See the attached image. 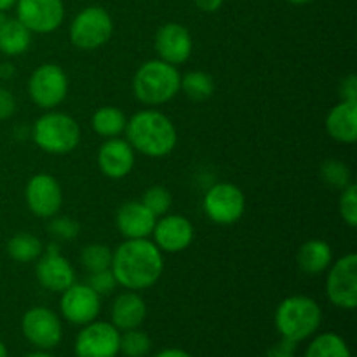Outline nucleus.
I'll use <instances>...</instances> for the list:
<instances>
[{"label":"nucleus","mask_w":357,"mask_h":357,"mask_svg":"<svg viewBox=\"0 0 357 357\" xmlns=\"http://www.w3.org/2000/svg\"><path fill=\"white\" fill-rule=\"evenodd\" d=\"M110 271L117 284L129 291L149 289L164 272L162 251L150 239H126L112 255Z\"/></svg>","instance_id":"1"},{"label":"nucleus","mask_w":357,"mask_h":357,"mask_svg":"<svg viewBox=\"0 0 357 357\" xmlns=\"http://www.w3.org/2000/svg\"><path fill=\"white\" fill-rule=\"evenodd\" d=\"M126 139L142 155L160 159L176 149L178 132L166 114L153 108L136 112L126 124Z\"/></svg>","instance_id":"2"},{"label":"nucleus","mask_w":357,"mask_h":357,"mask_svg":"<svg viewBox=\"0 0 357 357\" xmlns=\"http://www.w3.org/2000/svg\"><path fill=\"white\" fill-rule=\"evenodd\" d=\"M181 73L176 66L150 59L145 61L132 77V93L146 107H160L180 93Z\"/></svg>","instance_id":"3"},{"label":"nucleus","mask_w":357,"mask_h":357,"mask_svg":"<svg viewBox=\"0 0 357 357\" xmlns=\"http://www.w3.org/2000/svg\"><path fill=\"white\" fill-rule=\"evenodd\" d=\"M321 321H323V310L319 303L305 295H293L284 298L278 305L274 316L279 335L295 344L316 335Z\"/></svg>","instance_id":"4"},{"label":"nucleus","mask_w":357,"mask_h":357,"mask_svg":"<svg viewBox=\"0 0 357 357\" xmlns=\"http://www.w3.org/2000/svg\"><path fill=\"white\" fill-rule=\"evenodd\" d=\"M35 145L51 155L72 153L80 143V126L65 112L47 110L35 121L30 131Z\"/></svg>","instance_id":"5"},{"label":"nucleus","mask_w":357,"mask_h":357,"mask_svg":"<svg viewBox=\"0 0 357 357\" xmlns=\"http://www.w3.org/2000/svg\"><path fill=\"white\" fill-rule=\"evenodd\" d=\"M114 33V20L100 6L84 7L70 23V42L80 51H96L103 47Z\"/></svg>","instance_id":"6"},{"label":"nucleus","mask_w":357,"mask_h":357,"mask_svg":"<svg viewBox=\"0 0 357 357\" xmlns=\"http://www.w3.org/2000/svg\"><path fill=\"white\" fill-rule=\"evenodd\" d=\"M30 100L42 110H54L68 96V75L56 63H44L28 79Z\"/></svg>","instance_id":"7"},{"label":"nucleus","mask_w":357,"mask_h":357,"mask_svg":"<svg viewBox=\"0 0 357 357\" xmlns=\"http://www.w3.org/2000/svg\"><path fill=\"white\" fill-rule=\"evenodd\" d=\"M202 209L216 225H234L246 211V197L237 185L222 181L208 188L202 201Z\"/></svg>","instance_id":"8"},{"label":"nucleus","mask_w":357,"mask_h":357,"mask_svg":"<svg viewBox=\"0 0 357 357\" xmlns=\"http://www.w3.org/2000/svg\"><path fill=\"white\" fill-rule=\"evenodd\" d=\"M326 296L330 303L342 310L357 307V255L347 253L328 268Z\"/></svg>","instance_id":"9"},{"label":"nucleus","mask_w":357,"mask_h":357,"mask_svg":"<svg viewBox=\"0 0 357 357\" xmlns=\"http://www.w3.org/2000/svg\"><path fill=\"white\" fill-rule=\"evenodd\" d=\"M14 7L16 20H20L31 33H52L65 21L63 0H17Z\"/></svg>","instance_id":"10"},{"label":"nucleus","mask_w":357,"mask_h":357,"mask_svg":"<svg viewBox=\"0 0 357 357\" xmlns=\"http://www.w3.org/2000/svg\"><path fill=\"white\" fill-rule=\"evenodd\" d=\"M21 330L24 338L40 351L58 347L63 338L61 319L47 307H33L26 310L21 319Z\"/></svg>","instance_id":"11"},{"label":"nucleus","mask_w":357,"mask_h":357,"mask_svg":"<svg viewBox=\"0 0 357 357\" xmlns=\"http://www.w3.org/2000/svg\"><path fill=\"white\" fill-rule=\"evenodd\" d=\"M77 357H117L121 352V331L112 323L93 321L75 338Z\"/></svg>","instance_id":"12"},{"label":"nucleus","mask_w":357,"mask_h":357,"mask_svg":"<svg viewBox=\"0 0 357 357\" xmlns=\"http://www.w3.org/2000/svg\"><path fill=\"white\" fill-rule=\"evenodd\" d=\"M59 310L65 321L77 326H86L100 316L101 296L86 282H73L61 293Z\"/></svg>","instance_id":"13"},{"label":"nucleus","mask_w":357,"mask_h":357,"mask_svg":"<svg viewBox=\"0 0 357 357\" xmlns=\"http://www.w3.org/2000/svg\"><path fill=\"white\" fill-rule=\"evenodd\" d=\"M35 275L42 288L52 293H63L75 282V268L61 255V248L56 243L44 248L37 258Z\"/></svg>","instance_id":"14"},{"label":"nucleus","mask_w":357,"mask_h":357,"mask_svg":"<svg viewBox=\"0 0 357 357\" xmlns=\"http://www.w3.org/2000/svg\"><path fill=\"white\" fill-rule=\"evenodd\" d=\"M26 206L38 218H52L63 206V190L59 181L49 173H38L28 180L24 188Z\"/></svg>","instance_id":"15"},{"label":"nucleus","mask_w":357,"mask_h":357,"mask_svg":"<svg viewBox=\"0 0 357 357\" xmlns=\"http://www.w3.org/2000/svg\"><path fill=\"white\" fill-rule=\"evenodd\" d=\"M152 236L153 244L162 253H181L190 248L195 229L187 216L164 215L157 218Z\"/></svg>","instance_id":"16"},{"label":"nucleus","mask_w":357,"mask_h":357,"mask_svg":"<svg viewBox=\"0 0 357 357\" xmlns=\"http://www.w3.org/2000/svg\"><path fill=\"white\" fill-rule=\"evenodd\" d=\"M153 45H155V52L159 59L173 66H178L190 59L194 40H192L188 28H185L183 24L166 23L157 30Z\"/></svg>","instance_id":"17"},{"label":"nucleus","mask_w":357,"mask_h":357,"mask_svg":"<svg viewBox=\"0 0 357 357\" xmlns=\"http://www.w3.org/2000/svg\"><path fill=\"white\" fill-rule=\"evenodd\" d=\"M136 152L128 139H105L98 150V167L110 180H122L135 169Z\"/></svg>","instance_id":"18"},{"label":"nucleus","mask_w":357,"mask_h":357,"mask_svg":"<svg viewBox=\"0 0 357 357\" xmlns=\"http://www.w3.org/2000/svg\"><path fill=\"white\" fill-rule=\"evenodd\" d=\"M157 216L142 201H128L117 209L115 225L124 239H149L155 227Z\"/></svg>","instance_id":"19"},{"label":"nucleus","mask_w":357,"mask_h":357,"mask_svg":"<svg viewBox=\"0 0 357 357\" xmlns=\"http://www.w3.org/2000/svg\"><path fill=\"white\" fill-rule=\"evenodd\" d=\"M326 132L331 139L344 145L357 142V101L340 100L326 115Z\"/></svg>","instance_id":"20"},{"label":"nucleus","mask_w":357,"mask_h":357,"mask_svg":"<svg viewBox=\"0 0 357 357\" xmlns=\"http://www.w3.org/2000/svg\"><path fill=\"white\" fill-rule=\"evenodd\" d=\"M146 303L142 296L136 291H126L121 293L117 298L112 303V324L117 328L119 331L136 330L145 321Z\"/></svg>","instance_id":"21"},{"label":"nucleus","mask_w":357,"mask_h":357,"mask_svg":"<svg viewBox=\"0 0 357 357\" xmlns=\"http://www.w3.org/2000/svg\"><path fill=\"white\" fill-rule=\"evenodd\" d=\"M296 264L305 275H319L330 268L333 264V250L323 239H310L300 246L296 253Z\"/></svg>","instance_id":"22"},{"label":"nucleus","mask_w":357,"mask_h":357,"mask_svg":"<svg viewBox=\"0 0 357 357\" xmlns=\"http://www.w3.org/2000/svg\"><path fill=\"white\" fill-rule=\"evenodd\" d=\"M31 45V31L16 17H6L0 24V52L9 58L24 54Z\"/></svg>","instance_id":"23"},{"label":"nucleus","mask_w":357,"mask_h":357,"mask_svg":"<svg viewBox=\"0 0 357 357\" xmlns=\"http://www.w3.org/2000/svg\"><path fill=\"white\" fill-rule=\"evenodd\" d=\"M126 124H128V117L117 107H101L91 117L93 131L103 139L119 138L126 131Z\"/></svg>","instance_id":"24"},{"label":"nucleus","mask_w":357,"mask_h":357,"mask_svg":"<svg viewBox=\"0 0 357 357\" xmlns=\"http://www.w3.org/2000/svg\"><path fill=\"white\" fill-rule=\"evenodd\" d=\"M44 251V244L37 236L28 232H20L13 236L7 243V253L17 264H30L35 261Z\"/></svg>","instance_id":"25"},{"label":"nucleus","mask_w":357,"mask_h":357,"mask_svg":"<svg viewBox=\"0 0 357 357\" xmlns=\"http://www.w3.org/2000/svg\"><path fill=\"white\" fill-rule=\"evenodd\" d=\"M305 357H352V352L340 335L321 333L309 344Z\"/></svg>","instance_id":"26"},{"label":"nucleus","mask_w":357,"mask_h":357,"mask_svg":"<svg viewBox=\"0 0 357 357\" xmlns=\"http://www.w3.org/2000/svg\"><path fill=\"white\" fill-rule=\"evenodd\" d=\"M180 91H183L192 101L209 100L215 93V80L209 73L194 70V72H187L185 75H181Z\"/></svg>","instance_id":"27"},{"label":"nucleus","mask_w":357,"mask_h":357,"mask_svg":"<svg viewBox=\"0 0 357 357\" xmlns=\"http://www.w3.org/2000/svg\"><path fill=\"white\" fill-rule=\"evenodd\" d=\"M321 180L331 188L337 190H344L347 185L352 183V171L344 160L338 159H328L321 164Z\"/></svg>","instance_id":"28"},{"label":"nucleus","mask_w":357,"mask_h":357,"mask_svg":"<svg viewBox=\"0 0 357 357\" xmlns=\"http://www.w3.org/2000/svg\"><path fill=\"white\" fill-rule=\"evenodd\" d=\"M112 255H114V251L108 246H105V244H87V246H84L82 251H80V264L86 268L87 274L105 271V268H110Z\"/></svg>","instance_id":"29"},{"label":"nucleus","mask_w":357,"mask_h":357,"mask_svg":"<svg viewBox=\"0 0 357 357\" xmlns=\"http://www.w3.org/2000/svg\"><path fill=\"white\" fill-rule=\"evenodd\" d=\"M152 349V340L142 330H128L121 335V352L126 357H145Z\"/></svg>","instance_id":"30"},{"label":"nucleus","mask_w":357,"mask_h":357,"mask_svg":"<svg viewBox=\"0 0 357 357\" xmlns=\"http://www.w3.org/2000/svg\"><path fill=\"white\" fill-rule=\"evenodd\" d=\"M142 202L150 213H153L159 218V216L167 215V211L171 209V206H173V195L162 185H153V187L146 188L142 197Z\"/></svg>","instance_id":"31"},{"label":"nucleus","mask_w":357,"mask_h":357,"mask_svg":"<svg viewBox=\"0 0 357 357\" xmlns=\"http://www.w3.org/2000/svg\"><path fill=\"white\" fill-rule=\"evenodd\" d=\"M340 199H338V211H340L342 220L345 225L351 229L357 227V185L351 183L340 190Z\"/></svg>","instance_id":"32"},{"label":"nucleus","mask_w":357,"mask_h":357,"mask_svg":"<svg viewBox=\"0 0 357 357\" xmlns=\"http://www.w3.org/2000/svg\"><path fill=\"white\" fill-rule=\"evenodd\" d=\"M49 234L58 241H73L80 232V225L72 216H52L47 225Z\"/></svg>","instance_id":"33"},{"label":"nucleus","mask_w":357,"mask_h":357,"mask_svg":"<svg viewBox=\"0 0 357 357\" xmlns=\"http://www.w3.org/2000/svg\"><path fill=\"white\" fill-rule=\"evenodd\" d=\"M87 286L94 289L100 296H107L114 293V289L117 288V281H115V275L110 268H105V271L91 272L89 278H87Z\"/></svg>","instance_id":"34"},{"label":"nucleus","mask_w":357,"mask_h":357,"mask_svg":"<svg viewBox=\"0 0 357 357\" xmlns=\"http://www.w3.org/2000/svg\"><path fill=\"white\" fill-rule=\"evenodd\" d=\"M16 98L6 87H0V121H7L16 112Z\"/></svg>","instance_id":"35"},{"label":"nucleus","mask_w":357,"mask_h":357,"mask_svg":"<svg viewBox=\"0 0 357 357\" xmlns=\"http://www.w3.org/2000/svg\"><path fill=\"white\" fill-rule=\"evenodd\" d=\"M295 342L286 340V338H281L279 344H275L274 347L268 349L267 357H295V351H296Z\"/></svg>","instance_id":"36"},{"label":"nucleus","mask_w":357,"mask_h":357,"mask_svg":"<svg viewBox=\"0 0 357 357\" xmlns=\"http://www.w3.org/2000/svg\"><path fill=\"white\" fill-rule=\"evenodd\" d=\"M340 96L342 100H354L357 101V75L351 73L345 77L340 84Z\"/></svg>","instance_id":"37"},{"label":"nucleus","mask_w":357,"mask_h":357,"mask_svg":"<svg viewBox=\"0 0 357 357\" xmlns=\"http://www.w3.org/2000/svg\"><path fill=\"white\" fill-rule=\"evenodd\" d=\"M225 0H194L195 7L202 13H216Z\"/></svg>","instance_id":"38"},{"label":"nucleus","mask_w":357,"mask_h":357,"mask_svg":"<svg viewBox=\"0 0 357 357\" xmlns=\"http://www.w3.org/2000/svg\"><path fill=\"white\" fill-rule=\"evenodd\" d=\"M153 357H192L188 352L181 351V349H166V351L159 352V354H155Z\"/></svg>","instance_id":"39"},{"label":"nucleus","mask_w":357,"mask_h":357,"mask_svg":"<svg viewBox=\"0 0 357 357\" xmlns=\"http://www.w3.org/2000/svg\"><path fill=\"white\" fill-rule=\"evenodd\" d=\"M14 75V66L10 63H3L0 65V79H9Z\"/></svg>","instance_id":"40"},{"label":"nucleus","mask_w":357,"mask_h":357,"mask_svg":"<svg viewBox=\"0 0 357 357\" xmlns=\"http://www.w3.org/2000/svg\"><path fill=\"white\" fill-rule=\"evenodd\" d=\"M16 2L17 0H0V10H2V13H6V10L13 9V7L16 6Z\"/></svg>","instance_id":"41"},{"label":"nucleus","mask_w":357,"mask_h":357,"mask_svg":"<svg viewBox=\"0 0 357 357\" xmlns=\"http://www.w3.org/2000/svg\"><path fill=\"white\" fill-rule=\"evenodd\" d=\"M288 2L293 3V6H305V3L314 2V0H288Z\"/></svg>","instance_id":"42"},{"label":"nucleus","mask_w":357,"mask_h":357,"mask_svg":"<svg viewBox=\"0 0 357 357\" xmlns=\"http://www.w3.org/2000/svg\"><path fill=\"white\" fill-rule=\"evenodd\" d=\"M26 357H54V356L47 354V352H33V354H28Z\"/></svg>","instance_id":"43"},{"label":"nucleus","mask_w":357,"mask_h":357,"mask_svg":"<svg viewBox=\"0 0 357 357\" xmlns=\"http://www.w3.org/2000/svg\"><path fill=\"white\" fill-rule=\"evenodd\" d=\"M0 357H9V354H7V347L3 345V342H0Z\"/></svg>","instance_id":"44"},{"label":"nucleus","mask_w":357,"mask_h":357,"mask_svg":"<svg viewBox=\"0 0 357 357\" xmlns=\"http://www.w3.org/2000/svg\"><path fill=\"white\" fill-rule=\"evenodd\" d=\"M6 13H2V10H0V24H2L3 23V21H6Z\"/></svg>","instance_id":"45"}]
</instances>
